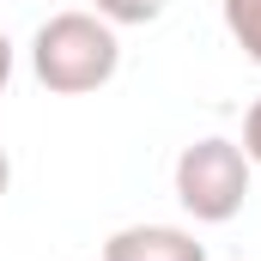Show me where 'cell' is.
Masks as SVG:
<instances>
[{"label": "cell", "mask_w": 261, "mask_h": 261, "mask_svg": "<svg viewBox=\"0 0 261 261\" xmlns=\"http://www.w3.org/2000/svg\"><path fill=\"white\" fill-rule=\"evenodd\" d=\"M116 67H122L116 24L97 18V12H55L31 37V73L55 97H85V91L110 85Z\"/></svg>", "instance_id": "cell-1"}, {"label": "cell", "mask_w": 261, "mask_h": 261, "mask_svg": "<svg viewBox=\"0 0 261 261\" xmlns=\"http://www.w3.org/2000/svg\"><path fill=\"white\" fill-rule=\"evenodd\" d=\"M176 200L195 225H225L249 200V152L237 140H195L176 158Z\"/></svg>", "instance_id": "cell-2"}, {"label": "cell", "mask_w": 261, "mask_h": 261, "mask_svg": "<svg viewBox=\"0 0 261 261\" xmlns=\"http://www.w3.org/2000/svg\"><path fill=\"white\" fill-rule=\"evenodd\" d=\"M103 261H206V249L182 225H122L103 243Z\"/></svg>", "instance_id": "cell-3"}, {"label": "cell", "mask_w": 261, "mask_h": 261, "mask_svg": "<svg viewBox=\"0 0 261 261\" xmlns=\"http://www.w3.org/2000/svg\"><path fill=\"white\" fill-rule=\"evenodd\" d=\"M225 6V31H231V43L261 67V0H219Z\"/></svg>", "instance_id": "cell-4"}, {"label": "cell", "mask_w": 261, "mask_h": 261, "mask_svg": "<svg viewBox=\"0 0 261 261\" xmlns=\"http://www.w3.org/2000/svg\"><path fill=\"white\" fill-rule=\"evenodd\" d=\"M97 6V18H110V24H152L170 0H91Z\"/></svg>", "instance_id": "cell-5"}, {"label": "cell", "mask_w": 261, "mask_h": 261, "mask_svg": "<svg viewBox=\"0 0 261 261\" xmlns=\"http://www.w3.org/2000/svg\"><path fill=\"white\" fill-rule=\"evenodd\" d=\"M243 152H249V164H261V97L249 103V116H243Z\"/></svg>", "instance_id": "cell-6"}, {"label": "cell", "mask_w": 261, "mask_h": 261, "mask_svg": "<svg viewBox=\"0 0 261 261\" xmlns=\"http://www.w3.org/2000/svg\"><path fill=\"white\" fill-rule=\"evenodd\" d=\"M6 79H12V43H6V31H0V91H6Z\"/></svg>", "instance_id": "cell-7"}, {"label": "cell", "mask_w": 261, "mask_h": 261, "mask_svg": "<svg viewBox=\"0 0 261 261\" xmlns=\"http://www.w3.org/2000/svg\"><path fill=\"white\" fill-rule=\"evenodd\" d=\"M6 182H12V164H6V152H0V195H6Z\"/></svg>", "instance_id": "cell-8"}]
</instances>
